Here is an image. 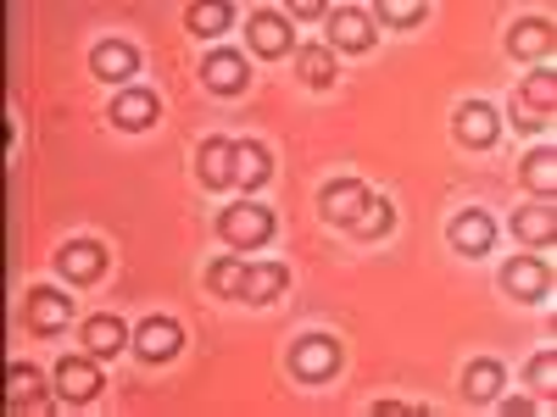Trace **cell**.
<instances>
[{"label": "cell", "instance_id": "obj_9", "mask_svg": "<svg viewBox=\"0 0 557 417\" xmlns=\"http://www.w3.org/2000/svg\"><path fill=\"white\" fill-rule=\"evenodd\" d=\"M446 235H451L457 256H485V251L496 245V217L480 212V206H469V212H457V217H451Z\"/></svg>", "mask_w": 557, "mask_h": 417}, {"label": "cell", "instance_id": "obj_6", "mask_svg": "<svg viewBox=\"0 0 557 417\" xmlns=\"http://www.w3.org/2000/svg\"><path fill=\"white\" fill-rule=\"evenodd\" d=\"M23 317H28L34 334H62L67 323H73V301H67L62 290H51V285H39V290H28Z\"/></svg>", "mask_w": 557, "mask_h": 417}, {"label": "cell", "instance_id": "obj_14", "mask_svg": "<svg viewBox=\"0 0 557 417\" xmlns=\"http://www.w3.org/2000/svg\"><path fill=\"white\" fill-rule=\"evenodd\" d=\"M89 73H96L101 84H123V78L139 73V51L128 39H101L96 51H89Z\"/></svg>", "mask_w": 557, "mask_h": 417}, {"label": "cell", "instance_id": "obj_30", "mask_svg": "<svg viewBox=\"0 0 557 417\" xmlns=\"http://www.w3.org/2000/svg\"><path fill=\"white\" fill-rule=\"evenodd\" d=\"M424 0H380V17L391 23V28H418V23H424Z\"/></svg>", "mask_w": 557, "mask_h": 417}, {"label": "cell", "instance_id": "obj_2", "mask_svg": "<svg viewBox=\"0 0 557 417\" xmlns=\"http://www.w3.org/2000/svg\"><path fill=\"white\" fill-rule=\"evenodd\" d=\"M290 374L301 384H330L341 374V340L335 334H301L290 345Z\"/></svg>", "mask_w": 557, "mask_h": 417}, {"label": "cell", "instance_id": "obj_12", "mask_svg": "<svg viewBox=\"0 0 557 417\" xmlns=\"http://www.w3.org/2000/svg\"><path fill=\"white\" fill-rule=\"evenodd\" d=\"M96 390H107V384H101V367H96V356H89V351L57 362V395L62 401H89Z\"/></svg>", "mask_w": 557, "mask_h": 417}, {"label": "cell", "instance_id": "obj_29", "mask_svg": "<svg viewBox=\"0 0 557 417\" xmlns=\"http://www.w3.org/2000/svg\"><path fill=\"white\" fill-rule=\"evenodd\" d=\"M524 184H530V190H541V195H552V184H557V151L552 146L524 156Z\"/></svg>", "mask_w": 557, "mask_h": 417}, {"label": "cell", "instance_id": "obj_27", "mask_svg": "<svg viewBox=\"0 0 557 417\" xmlns=\"http://www.w3.org/2000/svg\"><path fill=\"white\" fill-rule=\"evenodd\" d=\"M184 23H190V34L212 39V34H223L228 23H235V12H228L223 0H207V7H190V12H184Z\"/></svg>", "mask_w": 557, "mask_h": 417}, {"label": "cell", "instance_id": "obj_32", "mask_svg": "<svg viewBox=\"0 0 557 417\" xmlns=\"http://www.w3.org/2000/svg\"><path fill=\"white\" fill-rule=\"evenodd\" d=\"M502 412H507V417H530V412H535V401H524V395H513V401H502Z\"/></svg>", "mask_w": 557, "mask_h": 417}, {"label": "cell", "instance_id": "obj_33", "mask_svg": "<svg viewBox=\"0 0 557 417\" xmlns=\"http://www.w3.org/2000/svg\"><path fill=\"white\" fill-rule=\"evenodd\" d=\"M374 412H380V417H401V412H418V406H407V401H380Z\"/></svg>", "mask_w": 557, "mask_h": 417}, {"label": "cell", "instance_id": "obj_1", "mask_svg": "<svg viewBox=\"0 0 557 417\" xmlns=\"http://www.w3.org/2000/svg\"><path fill=\"white\" fill-rule=\"evenodd\" d=\"M273 228H278V217H273L262 201H235V206L218 217V235L235 245V251H257V245H268V240H273Z\"/></svg>", "mask_w": 557, "mask_h": 417}, {"label": "cell", "instance_id": "obj_3", "mask_svg": "<svg viewBox=\"0 0 557 417\" xmlns=\"http://www.w3.org/2000/svg\"><path fill=\"white\" fill-rule=\"evenodd\" d=\"M552 106H557V73H552V62L546 67H535L524 84H519V106H513V117H519V128H546L552 123Z\"/></svg>", "mask_w": 557, "mask_h": 417}, {"label": "cell", "instance_id": "obj_24", "mask_svg": "<svg viewBox=\"0 0 557 417\" xmlns=\"http://www.w3.org/2000/svg\"><path fill=\"white\" fill-rule=\"evenodd\" d=\"M513 235H519L524 245H552V240H557V212H552V206H524V212H513Z\"/></svg>", "mask_w": 557, "mask_h": 417}, {"label": "cell", "instance_id": "obj_23", "mask_svg": "<svg viewBox=\"0 0 557 417\" xmlns=\"http://www.w3.org/2000/svg\"><path fill=\"white\" fill-rule=\"evenodd\" d=\"M502 384H507V374H502V362H491V356L469 362V374H462V395L469 401H496Z\"/></svg>", "mask_w": 557, "mask_h": 417}, {"label": "cell", "instance_id": "obj_22", "mask_svg": "<svg viewBox=\"0 0 557 417\" xmlns=\"http://www.w3.org/2000/svg\"><path fill=\"white\" fill-rule=\"evenodd\" d=\"M268 173H273L268 146H257V139H240V146H235V184H240V190H262Z\"/></svg>", "mask_w": 557, "mask_h": 417}, {"label": "cell", "instance_id": "obj_31", "mask_svg": "<svg viewBox=\"0 0 557 417\" xmlns=\"http://www.w3.org/2000/svg\"><path fill=\"white\" fill-rule=\"evenodd\" d=\"M552 384H557V351H541V356L530 362V390H541V395H546Z\"/></svg>", "mask_w": 557, "mask_h": 417}, {"label": "cell", "instance_id": "obj_16", "mask_svg": "<svg viewBox=\"0 0 557 417\" xmlns=\"http://www.w3.org/2000/svg\"><path fill=\"white\" fill-rule=\"evenodd\" d=\"M157 117H162V101L151 96V89H123V96L112 101V123L128 128V134H146Z\"/></svg>", "mask_w": 557, "mask_h": 417}, {"label": "cell", "instance_id": "obj_8", "mask_svg": "<svg viewBox=\"0 0 557 417\" xmlns=\"http://www.w3.org/2000/svg\"><path fill=\"white\" fill-rule=\"evenodd\" d=\"M374 23H368V12H357V7H335L330 12V51H351V56H362V51H374Z\"/></svg>", "mask_w": 557, "mask_h": 417}, {"label": "cell", "instance_id": "obj_13", "mask_svg": "<svg viewBox=\"0 0 557 417\" xmlns=\"http://www.w3.org/2000/svg\"><path fill=\"white\" fill-rule=\"evenodd\" d=\"M178 345H184V329H178L173 317H146V323L134 329V351L146 356V362H173Z\"/></svg>", "mask_w": 557, "mask_h": 417}, {"label": "cell", "instance_id": "obj_17", "mask_svg": "<svg viewBox=\"0 0 557 417\" xmlns=\"http://www.w3.org/2000/svg\"><path fill=\"white\" fill-rule=\"evenodd\" d=\"M196 173H201L207 190H228V184H235V139H207L196 151Z\"/></svg>", "mask_w": 557, "mask_h": 417}, {"label": "cell", "instance_id": "obj_19", "mask_svg": "<svg viewBox=\"0 0 557 417\" xmlns=\"http://www.w3.org/2000/svg\"><path fill=\"white\" fill-rule=\"evenodd\" d=\"M507 51H513L519 62H546V56H552V23H541V17L513 23V34H507Z\"/></svg>", "mask_w": 557, "mask_h": 417}, {"label": "cell", "instance_id": "obj_25", "mask_svg": "<svg viewBox=\"0 0 557 417\" xmlns=\"http://www.w3.org/2000/svg\"><path fill=\"white\" fill-rule=\"evenodd\" d=\"M7 401L12 406H39L45 401V379H39V367H28V362H17L12 374H7Z\"/></svg>", "mask_w": 557, "mask_h": 417}, {"label": "cell", "instance_id": "obj_4", "mask_svg": "<svg viewBox=\"0 0 557 417\" xmlns=\"http://www.w3.org/2000/svg\"><path fill=\"white\" fill-rule=\"evenodd\" d=\"M451 134H457L462 151H491L502 139V112L491 101H462L457 117H451Z\"/></svg>", "mask_w": 557, "mask_h": 417}, {"label": "cell", "instance_id": "obj_10", "mask_svg": "<svg viewBox=\"0 0 557 417\" xmlns=\"http://www.w3.org/2000/svg\"><path fill=\"white\" fill-rule=\"evenodd\" d=\"M57 273L73 278V285H96V278L107 273V245L101 240H67L57 251Z\"/></svg>", "mask_w": 557, "mask_h": 417}, {"label": "cell", "instance_id": "obj_11", "mask_svg": "<svg viewBox=\"0 0 557 417\" xmlns=\"http://www.w3.org/2000/svg\"><path fill=\"white\" fill-rule=\"evenodd\" d=\"M246 39H251V51L268 56V62H278V56H290V51H296V34H290V23L278 17V12H251Z\"/></svg>", "mask_w": 557, "mask_h": 417}, {"label": "cell", "instance_id": "obj_7", "mask_svg": "<svg viewBox=\"0 0 557 417\" xmlns=\"http://www.w3.org/2000/svg\"><path fill=\"white\" fill-rule=\"evenodd\" d=\"M502 290L513 301H546L552 295V267L541 256H513L502 267Z\"/></svg>", "mask_w": 557, "mask_h": 417}, {"label": "cell", "instance_id": "obj_26", "mask_svg": "<svg viewBox=\"0 0 557 417\" xmlns=\"http://www.w3.org/2000/svg\"><path fill=\"white\" fill-rule=\"evenodd\" d=\"M391 228H396V206H391V201H368V212L351 223V235H357V240H385Z\"/></svg>", "mask_w": 557, "mask_h": 417}, {"label": "cell", "instance_id": "obj_20", "mask_svg": "<svg viewBox=\"0 0 557 417\" xmlns=\"http://www.w3.org/2000/svg\"><path fill=\"white\" fill-rule=\"evenodd\" d=\"M123 340H128V329L112 317V312H101V317H89L84 323V351L96 356V362H107V356H117L123 351Z\"/></svg>", "mask_w": 557, "mask_h": 417}, {"label": "cell", "instance_id": "obj_15", "mask_svg": "<svg viewBox=\"0 0 557 417\" xmlns=\"http://www.w3.org/2000/svg\"><path fill=\"white\" fill-rule=\"evenodd\" d=\"M201 78H207V89H212V96H240V89L251 84V73H246V56H235V51H212V56L201 62Z\"/></svg>", "mask_w": 557, "mask_h": 417}, {"label": "cell", "instance_id": "obj_18", "mask_svg": "<svg viewBox=\"0 0 557 417\" xmlns=\"http://www.w3.org/2000/svg\"><path fill=\"white\" fill-rule=\"evenodd\" d=\"M290 290V273H285V262H257V267H246V285H240V301H251V306H262V301H278Z\"/></svg>", "mask_w": 557, "mask_h": 417}, {"label": "cell", "instance_id": "obj_5", "mask_svg": "<svg viewBox=\"0 0 557 417\" xmlns=\"http://www.w3.org/2000/svg\"><path fill=\"white\" fill-rule=\"evenodd\" d=\"M368 184L362 178H335V184H323V195H318V212L330 217V223H341V228H351L362 212H368Z\"/></svg>", "mask_w": 557, "mask_h": 417}, {"label": "cell", "instance_id": "obj_21", "mask_svg": "<svg viewBox=\"0 0 557 417\" xmlns=\"http://www.w3.org/2000/svg\"><path fill=\"white\" fill-rule=\"evenodd\" d=\"M296 78L307 89H335V51L330 45H301L296 51Z\"/></svg>", "mask_w": 557, "mask_h": 417}, {"label": "cell", "instance_id": "obj_28", "mask_svg": "<svg viewBox=\"0 0 557 417\" xmlns=\"http://www.w3.org/2000/svg\"><path fill=\"white\" fill-rule=\"evenodd\" d=\"M207 285H212L218 295H228V301H240V285H246V262H235V256L212 262V267H207Z\"/></svg>", "mask_w": 557, "mask_h": 417}]
</instances>
